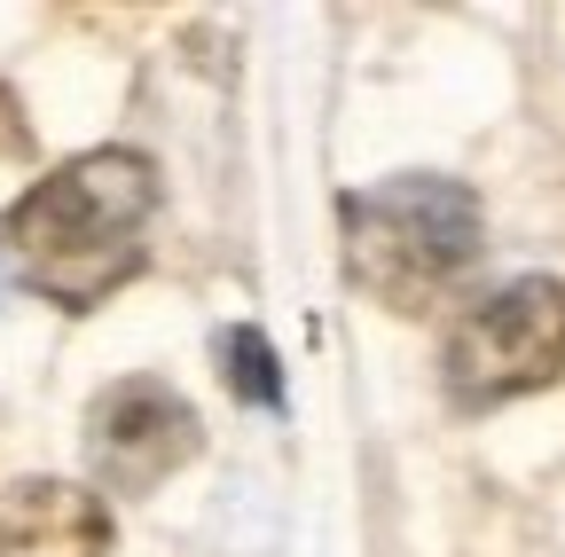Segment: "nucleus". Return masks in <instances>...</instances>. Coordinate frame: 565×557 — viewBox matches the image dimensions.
I'll return each mask as SVG.
<instances>
[{
	"label": "nucleus",
	"instance_id": "obj_6",
	"mask_svg": "<svg viewBox=\"0 0 565 557\" xmlns=\"http://www.w3.org/2000/svg\"><path fill=\"white\" fill-rule=\"evenodd\" d=\"M221 369H228V385H236L252 408H282V362H275V345H267L252 322L221 330Z\"/></svg>",
	"mask_w": 565,
	"mask_h": 557
},
{
	"label": "nucleus",
	"instance_id": "obj_5",
	"mask_svg": "<svg viewBox=\"0 0 565 557\" xmlns=\"http://www.w3.org/2000/svg\"><path fill=\"white\" fill-rule=\"evenodd\" d=\"M110 511L79 479H17L0 495V557H103Z\"/></svg>",
	"mask_w": 565,
	"mask_h": 557
},
{
	"label": "nucleus",
	"instance_id": "obj_4",
	"mask_svg": "<svg viewBox=\"0 0 565 557\" xmlns=\"http://www.w3.org/2000/svg\"><path fill=\"white\" fill-rule=\"evenodd\" d=\"M196 408L166 377H118L87 400V471L103 495H150L196 456Z\"/></svg>",
	"mask_w": 565,
	"mask_h": 557
},
{
	"label": "nucleus",
	"instance_id": "obj_3",
	"mask_svg": "<svg viewBox=\"0 0 565 557\" xmlns=\"http://www.w3.org/2000/svg\"><path fill=\"white\" fill-rule=\"evenodd\" d=\"M565 369V283L557 275H519L494 299H479L448 345H440V377L463 408L519 400Z\"/></svg>",
	"mask_w": 565,
	"mask_h": 557
},
{
	"label": "nucleus",
	"instance_id": "obj_7",
	"mask_svg": "<svg viewBox=\"0 0 565 557\" xmlns=\"http://www.w3.org/2000/svg\"><path fill=\"white\" fill-rule=\"evenodd\" d=\"M9 118H17V103L0 95V150H24V126H9Z\"/></svg>",
	"mask_w": 565,
	"mask_h": 557
},
{
	"label": "nucleus",
	"instance_id": "obj_8",
	"mask_svg": "<svg viewBox=\"0 0 565 557\" xmlns=\"http://www.w3.org/2000/svg\"><path fill=\"white\" fill-rule=\"evenodd\" d=\"M0 283H9V259H0Z\"/></svg>",
	"mask_w": 565,
	"mask_h": 557
},
{
	"label": "nucleus",
	"instance_id": "obj_1",
	"mask_svg": "<svg viewBox=\"0 0 565 557\" xmlns=\"http://www.w3.org/2000/svg\"><path fill=\"white\" fill-rule=\"evenodd\" d=\"M158 213V165L141 150H87L32 181L9 213V251L24 283L71 314L103 307L126 275L141 267V221Z\"/></svg>",
	"mask_w": 565,
	"mask_h": 557
},
{
	"label": "nucleus",
	"instance_id": "obj_2",
	"mask_svg": "<svg viewBox=\"0 0 565 557\" xmlns=\"http://www.w3.org/2000/svg\"><path fill=\"white\" fill-rule=\"evenodd\" d=\"M345 275L385 314H433L487 244L479 196L448 173H393L338 204Z\"/></svg>",
	"mask_w": 565,
	"mask_h": 557
}]
</instances>
